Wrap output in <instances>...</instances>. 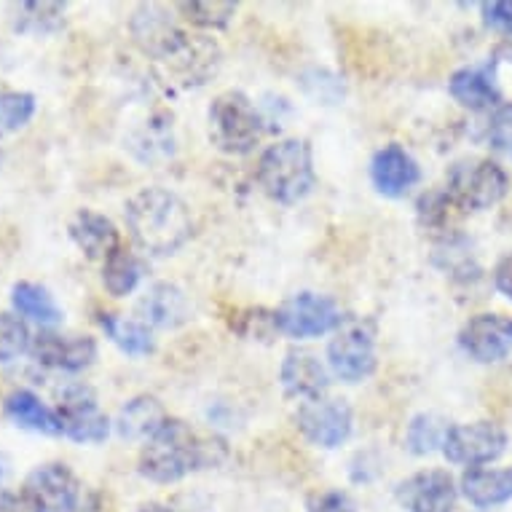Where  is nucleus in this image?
Returning a JSON list of instances; mask_svg holds the SVG:
<instances>
[{"mask_svg":"<svg viewBox=\"0 0 512 512\" xmlns=\"http://www.w3.org/2000/svg\"><path fill=\"white\" fill-rule=\"evenodd\" d=\"M228 459L226 440L202 435L183 419H167L148 437L137 470L151 483H177L191 472L212 470Z\"/></svg>","mask_w":512,"mask_h":512,"instance_id":"f257e3e1","label":"nucleus"},{"mask_svg":"<svg viewBox=\"0 0 512 512\" xmlns=\"http://www.w3.org/2000/svg\"><path fill=\"white\" fill-rule=\"evenodd\" d=\"M124 220L132 242L148 255H175L194 234V218L177 194L151 185L140 188L124 207Z\"/></svg>","mask_w":512,"mask_h":512,"instance_id":"f03ea898","label":"nucleus"},{"mask_svg":"<svg viewBox=\"0 0 512 512\" xmlns=\"http://www.w3.org/2000/svg\"><path fill=\"white\" fill-rule=\"evenodd\" d=\"M258 185L277 204H298L314 191L317 169L311 145L301 137H285L269 145L258 159Z\"/></svg>","mask_w":512,"mask_h":512,"instance_id":"7ed1b4c3","label":"nucleus"},{"mask_svg":"<svg viewBox=\"0 0 512 512\" xmlns=\"http://www.w3.org/2000/svg\"><path fill=\"white\" fill-rule=\"evenodd\" d=\"M266 132L258 105L244 92L228 89L212 100L207 110V135L210 143L226 156H247L255 151Z\"/></svg>","mask_w":512,"mask_h":512,"instance_id":"20e7f679","label":"nucleus"},{"mask_svg":"<svg viewBox=\"0 0 512 512\" xmlns=\"http://www.w3.org/2000/svg\"><path fill=\"white\" fill-rule=\"evenodd\" d=\"M445 191L464 212L491 210L510 191V175L496 161L472 156V159L456 161L451 167Z\"/></svg>","mask_w":512,"mask_h":512,"instance_id":"39448f33","label":"nucleus"},{"mask_svg":"<svg viewBox=\"0 0 512 512\" xmlns=\"http://www.w3.org/2000/svg\"><path fill=\"white\" fill-rule=\"evenodd\" d=\"M328 365L333 376L346 384L368 381L378 368L376 328L368 319H344L328 346Z\"/></svg>","mask_w":512,"mask_h":512,"instance_id":"423d86ee","label":"nucleus"},{"mask_svg":"<svg viewBox=\"0 0 512 512\" xmlns=\"http://www.w3.org/2000/svg\"><path fill=\"white\" fill-rule=\"evenodd\" d=\"M344 319L338 303L330 295L319 293H295L274 311L277 333H285L298 341L336 333L344 325Z\"/></svg>","mask_w":512,"mask_h":512,"instance_id":"0eeeda50","label":"nucleus"},{"mask_svg":"<svg viewBox=\"0 0 512 512\" xmlns=\"http://www.w3.org/2000/svg\"><path fill=\"white\" fill-rule=\"evenodd\" d=\"M220 68V46L207 35H191L169 57L156 62V73L169 89L207 84Z\"/></svg>","mask_w":512,"mask_h":512,"instance_id":"6e6552de","label":"nucleus"},{"mask_svg":"<svg viewBox=\"0 0 512 512\" xmlns=\"http://www.w3.org/2000/svg\"><path fill=\"white\" fill-rule=\"evenodd\" d=\"M57 419L62 435L73 443L84 445L105 443L110 427H113V421L102 413L94 389L86 384H70L62 389L57 403Z\"/></svg>","mask_w":512,"mask_h":512,"instance_id":"1a4fd4ad","label":"nucleus"},{"mask_svg":"<svg viewBox=\"0 0 512 512\" xmlns=\"http://www.w3.org/2000/svg\"><path fill=\"white\" fill-rule=\"evenodd\" d=\"M507 443H510V437L504 427H499L496 421L480 419L448 429L443 454L451 464H462V467L475 470V467L496 462L507 451Z\"/></svg>","mask_w":512,"mask_h":512,"instance_id":"9d476101","label":"nucleus"},{"mask_svg":"<svg viewBox=\"0 0 512 512\" xmlns=\"http://www.w3.org/2000/svg\"><path fill=\"white\" fill-rule=\"evenodd\" d=\"M81 480L68 464L46 462L25 478L22 496L33 512H76L81 504Z\"/></svg>","mask_w":512,"mask_h":512,"instance_id":"9b49d317","label":"nucleus"},{"mask_svg":"<svg viewBox=\"0 0 512 512\" xmlns=\"http://www.w3.org/2000/svg\"><path fill=\"white\" fill-rule=\"evenodd\" d=\"M295 427L311 445L319 448H338L352 437L354 411L352 405L341 397H317L309 403L298 405Z\"/></svg>","mask_w":512,"mask_h":512,"instance_id":"f8f14e48","label":"nucleus"},{"mask_svg":"<svg viewBox=\"0 0 512 512\" xmlns=\"http://www.w3.org/2000/svg\"><path fill=\"white\" fill-rule=\"evenodd\" d=\"M129 35L137 49L148 59H153V65H156L188 38V30L177 25V19L164 6L143 3L129 19Z\"/></svg>","mask_w":512,"mask_h":512,"instance_id":"ddd939ff","label":"nucleus"},{"mask_svg":"<svg viewBox=\"0 0 512 512\" xmlns=\"http://www.w3.org/2000/svg\"><path fill=\"white\" fill-rule=\"evenodd\" d=\"M459 346L475 362L491 365L512 354V317L507 314H475L459 330Z\"/></svg>","mask_w":512,"mask_h":512,"instance_id":"4468645a","label":"nucleus"},{"mask_svg":"<svg viewBox=\"0 0 512 512\" xmlns=\"http://www.w3.org/2000/svg\"><path fill=\"white\" fill-rule=\"evenodd\" d=\"M97 341L92 336H62L54 330L35 333L30 344V357L41 368L65 370V373H81L97 360Z\"/></svg>","mask_w":512,"mask_h":512,"instance_id":"2eb2a0df","label":"nucleus"},{"mask_svg":"<svg viewBox=\"0 0 512 512\" xmlns=\"http://www.w3.org/2000/svg\"><path fill=\"white\" fill-rule=\"evenodd\" d=\"M397 502L408 512H454L459 486L445 470H421L397 483Z\"/></svg>","mask_w":512,"mask_h":512,"instance_id":"dca6fc26","label":"nucleus"},{"mask_svg":"<svg viewBox=\"0 0 512 512\" xmlns=\"http://www.w3.org/2000/svg\"><path fill=\"white\" fill-rule=\"evenodd\" d=\"M370 180L378 194L387 199H405L419 185L421 169L403 145L389 143L370 161Z\"/></svg>","mask_w":512,"mask_h":512,"instance_id":"f3484780","label":"nucleus"},{"mask_svg":"<svg viewBox=\"0 0 512 512\" xmlns=\"http://www.w3.org/2000/svg\"><path fill=\"white\" fill-rule=\"evenodd\" d=\"M279 381H282L287 397L309 403V400L328 395L330 373L314 352L290 349L282 360V368H279Z\"/></svg>","mask_w":512,"mask_h":512,"instance_id":"a211bd4d","label":"nucleus"},{"mask_svg":"<svg viewBox=\"0 0 512 512\" xmlns=\"http://www.w3.org/2000/svg\"><path fill=\"white\" fill-rule=\"evenodd\" d=\"M188 317H191V303L172 282H156L137 303V319L148 328L177 330L183 328Z\"/></svg>","mask_w":512,"mask_h":512,"instance_id":"6ab92c4d","label":"nucleus"},{"mask_svg":"<svg viewBox=\"0 0 512 512\" xmlns=\"http://www.w3.org/2000/svg\"><path fill=\"white\" fill-rule=\"evenodd\" d=\"M70 239L84 252L89 261H108L110 255L121 247V234L113 226V220L105 218L102 212L78 210L76 218L70 220Z\"/></svg>","mask_w":512,"mask_h":512,"instance_id":"aec40b11","label":"nucleus"},{"mask_svg":"<svg viewBox=\"0 0 512 512\" xmlns=\"http://www.w3.org/2000/svg\"><path fill=\"white\" fill-rule=\"evenodd\" d=\"M448 92L462 108L483 113V110L499 108L502 92L496 86V73L491 65H470L456 70L448 81Z\"/></svg>","mask_w":512,"mask_h":512,"instance_id":"412c9836","label":"nucleus"},{"mask_svg":"<svg viewBox=\"0 0 512 512\" xmlns=\"http://www.w3.org/2000/svg\"><path fill=\"white\" fill-rule=\"evenodd\" d=\"M459 491L472 507L491 510L512 499V467L491 470V467H475L467 470L459 480Z\"/></svg>","mask_w":512,"mask_h":512,"instance_id":"4be33fe9","label":"nucleus"},{"mask_svg":"<svg viewBox=\"0 0 512 512\" xmlns=\"http://www.w3.org/2000/svg\"><path fill=\"white\" fill-rule=\"evenodd\" d=\"M167 419L169 416L164 405L159 403V397L137 395L121 405L113 429L121 440H148Z\"/></svg>","mask_w":512,"mask_h":512,"instance_id":"5701e85b","label":"nucleus"},{"mask_svg":"<svg viewBox=\"0 0 512 512\" xmlns=\"http://www.w3.org/2000/svg\"><path fill=\"white\" fill-rule=\"evenodd\" d=\"M126 148L132 151L137 161L143 164H156V161L172 159L175 153V129H172V116L156 113L145 124H140L126 137Z\"/></svg>","mask_w":512,"mask_h":512,"instance_id":"b1692460","label":"nucleus"},{"mask_svg":"<svg viewBox=\"0 0 512 512\" xmlns=\"http://www.w3.org/2000/svg\"><path fill=\"white\" fill-rule=\"evenodd\" d=\"M3 411L9 416L17 427L27 429V432H35V435H62L59 429L57 411H51L49 405L43 403L41 397L30 392V389H14L6 403H3Z\"/></svg>","mask_w":512,"mask_h":512,"instance_id":"393cba45","label":"nucleus"},{"mask_svg":"<svg viewBox=\"0 0 512 512\" xmlns=\"http://www.w3.org/2000/svg\"><path fill=\"white\" fill-rule=\"evenodd\" d=\"M102 333L110 338V344H116L118 349L129 357H148L156 352V338H153L151 328L143 325L140 319L121 317L113 311H102L100 314Z\"/></svg>","mask_w":512,"mask_h":512,"instance_id":"a878e982","label":"nucleus"},{"mask_svg":"<svg viewBox=\"0 0 512 512\" xmlns=\"http://www.w3.org/2000/svg\"><path fill=\"white\" fill-rule=\"evenodd\" d=\"M11 306H14L19 317L38 322L41 328H54L65 317L59 303L54 301V295L43 285H35V282H17L11 287Z\"/></svg>","mask_w":512,"mask_h":512,"instance_id":"bb28decb","label":"nucleus"},{"mask_svg":"<svg viewBox=\"0 0 512 512\" xmlns=\"http://www.w3.org/2000/svg\"><path fill=\"white\" fill-rule=\"evenodd\" d=\"M143 274V261L132 250H126L124 244L102 263V285L113 298H126L135 293L137 285L143 282Z\"/></svg>","mask_w":512,"mask_h":512,"instance_id":"cd10ccee","label":"nucleus"},{"mask_svg":"<svg viewBox=\"0 0 512 512\" xmlns=\"http://www.w3.org/2000/svg\"><path fill=\"white\" fill-rule=\"evenodd\" d=\"M65 11L68 3H19L17 17H14V30L22 35H54L65 27Z\"/></svg>","mask_w":512,"mask_h":512,"instance_id":"c85d7f7f","label":"nucleus"},{"mask_svg":"<svg viewBox=\"0 0 512 512\" xmlns=\"http://www.w3.org/2000/svg\"><path fill=\"white\" fill-rule=\"evenodd\" d=\"M448 421L437 413H419L413 416L408 429H405V448L413 456H427L435 454L437 448L443 451L445 435H448Z\"/></svg>","mask_w":512,"mask_h":512,"instance_id":"c756f323","label":"nucleus"},{"mask_svg":"<svg viewBox=\"0 0 512 512\" xmlns=\"http://www.w3.org/2000/svg\"><path fill=\"white\" fill-rule=\"evenodd\" d=\"M239 3L231 0H191V3H177V11L183 14L185 22L202 27V30H223L231 25Z\"/></svg>","mask_w":512,"mask_h":512,"instance_id":"7c9ffc66","label":"nucleus"},{"mask_svg":"<svg viewBox=\"0 0 512 512\" xmlns=\"http://www.w3.org/2000/svg\"><path fill=\"white\" fill-rule=\"evenodd\" d=\"M462 212L464 210L448 196V191H429L419 199L421 223L432 231H451Z\"/></svg>","mask_w":512,"mask_h":512,"instance_id":"2f4dec72","label":"nucleus"},{"mask_svg":"<svg viewBox=\"0 0 512 512\" xmlns=\"http://www.w3.org/2000/svg\"><path fill=\"white\" fill-rule=\"evenodd\" d=\"M38 100L30 92H0V135H14L33 121Z\"/></svg>","mask_w":512,"mask_h":512,"instance_id":"473e14b6","label":"nucleus"},{"mask_svg":"<svg viewBox=\"0 0 512 512\" xmlns=\"http://www.w3.org/2000/svg\"><path fill=\"white\" fill-rule=\"evenodd\" d=\"M33 336L27 322L19 314L0 311V365L19 360L22 354L30 352Z\"/></svg>","mask_w":512,"mask_h":512,"instance_id":"72a5a7b5","label":"nucleus"},{"mask_svg":"<svg viewBox=\"0 0 512 512\" xmlns=\"http://www.w3.org/2000/svg\"><path fill=\"white\" fill-rule=\"evenodd\" d=\"M488 145L494 148V153L512 161V102H504L494 110L488 124Z\"/></svg>","mask_w":512,"mask_h":512,"instance_id":"f704fd0d","label":"nucleus"},{"mask_svg":"<svg viewBox=\"0 0 512 512\" xmlns=\"http://www.w3.org/2000/svg\"><path fill=\"white\" fill-rule=\"evenodd\" d=\"M306 510L309 512H357V502L352 496L341 491V488H328V491H317L306 499Z\"/></svg>","mask_w":512,"mask_h":512,"instance_id":"c9c22d12","label":"nucleus"},{"mask_svg":"<svg viewBox=\"0 0 512 512\" xmlns=\"http://www.w3.org/2000/svg\"><path fill=\"white\" fill-rule=\"evenodd\" d=\"M480 11H483V22H486L491 30H496V33H502V35H512L510 0H491V3H483Z\"/></svg>","mask_w":512,"mask_h":512,"instance_id":"e433bc0d","label":"nucleus"},{"mask_svg":"<svg viewBox=\"0 0 512 512\" xmlns=\"http://www.w3.org/2000/svg\"><path fill=\"white\" fill-rule=\"evenodd\" d=\"M494 285H496V290H499V293L507 298V301H512V250L504 255L502 261L496 263Z\"/></svg>","mask_w":512,"mask_h":512,"instance_id":"4c0bfd02","label":"nucleus"},{"mask_svg":"<svg viewBox=\"0 0 512 512\" xmlns=\"http://www.w3.org/2000/svg\"><path fill=\"white\" fill-rule=\"evenodd\" d=\"M0 512H33V507L22 496V491L19 494H14V491H0Z\"/></svg>","mask_w":512,"mask_h":512,"instance_id":"58836bf2","label":"nucleus"},{"mask_svg":"<svg viewBox=\"0 0 512 512\" xmlns=\"http://www.w3.org/2000/svg\"><path fill=\"white\" fill-rule=\"evenodd\" d=\"M135 512H175L169 504H161V502H148V504H140Z\"/></svg>","mask_w":512,"mask_h":512,"instance_id":"ea45409f","label":"nucleus"},{"mask_svg":"<svg viewBox=\"0 0 512 512\" xmlns=\"http://www.w3.org/2000/svg\"><path fill=\"white\" fill-rule=\"evenodd\" d=\"M11 475V462H9V456L6 454H0V486L6 483V478Z\"/></svg>","mask_w":512,"mask_h":512,"instance_id":"a19ab883","label":"nucleus"}]
</instances>
